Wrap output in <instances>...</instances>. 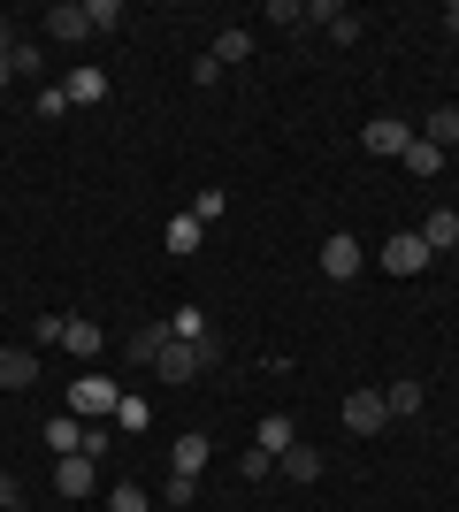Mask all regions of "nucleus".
Here are the masks:
<instances>
[{
    "label": "nucleus",
    "instance_id": "nucleus-7",
    "mask_svg": "<svg viewBox=\"0 0 459 512\" xmlns=\"http://www.w3.org/2000/svg\"><path fill=\"white\" fill-rule=\"evenodd\" d=\"M383 421H391V406H383V390H352V398H345V428H352V436H375Z\"/></svg>",
    "mask_w": 459,
    "mask_h": 512
},
{
    "label": "nucleus",
    "instance_id": "nucleus-2",
    "mask_svg": "<svg viewBox=\"0 0 459 512\" xmlns=\"http://www.w3.org/2000/svg\"><path fill=\"white\" fill-rule=\"evenodd\" d=\"M115 406H123V390H115L108 375H77V383H69V413H77V421H108Z\"/></svg>",
    "mask_w": 459,
    "mask_h": 512
},
{
    "label": "nucleus",
    "instance_id": "nucleus-19",
    "mask_svg": "<svg viewBox=\"0 0 459 512\" xmlns=\"http://www.w3.org/2000/svg\"><path fill=\"white\" fill-rule=\"evenodd\" d=\"M169 337H184V344H207V314H199V306H176V314H169Z\"/></svg>",
    "mask_w": 459,
    "mask_h": 512
},
{
    "label": "nucleus",
    "instance_id": "nucleus-8",
    "mask_svg": "<svg viewBox=\"0 0 459 512\" xmlns=\"http://www.w3.org/2000/svg\"><path fill=\"white\" fill-rule=\"evenodd\" d=\"M39 383V352L31 344H0V390H31Z\"/></svg>",
    "mask_w": 459,
    "mask_h": 512
},
{
    "label": "nucleus",
    "instance_id": "nucleus-15",
    "mask_svg": "<svg viewBox=\"0 0 459 512\" xmlns=\"http://www.w3.org/2000/svg\"><path fill=\"white\" fill-rule=\"evenodd\" d=\"M62 92H69V107H92V100H108V77H100V69H77Z\"/></svg>",
    "mask_w": 459,
    "mask_h": 512
},
{
    "label": "nucleus",
    "instance_id": "nucleus-30",
    "mask_svg": "<svg viewBox=\"0 0 459 512\" xmlns=\"http://www.w3.org/2000/svg\"><path fill=\"white\" fill-rule=\"evenodd\" d=\"M39 115H46V123H54V115H69V92H62V85H46V92H39Z\"/></svg>",
    "mask_w": 459,
    "mask_h": 512
},
{
    "label": "nucleus",
    "instance_id": "nucleus-17",
    "mask_svg": "<svg viewBox=\"0 0 459 512\" xmlns=\"http://www.w3.org/2000/svg\"><path fill=\"white\" fill-rule=\"evenodd\" d=\"M215 62H222V69L253 62V31H222V39H215Z\"/></svg>",
    "mask_w": 459,
    "mask_h": 512
},
{
    "label": "nucleus",
    "instance_id": "nucleus-3",
    "mask_svg": "<svg viewBox=\"0 0 459 512\" xmlns=\"http://www.w3.org/2000/svg\"><path fill=\"white\" fill-rule=\"evenodd\" d=\"M360 146H368L375 161H406V146H414V123H398V115H375V123L360 130Z\"/></svg>",
    "mask_w": 459,
    "mask_h": 512
},
{
    "label": "nucleus",
    "instance_id": "nucleus-9",
    "mask_svg": "<svg viewBox=\"0 0 459 512\" xmlns=\"http://www.w3.org/2000/svg\"><path fill=\"white\" fill-rule=\"evenodd\" d=\"M46 39H62V46L92 39V16H85V0H62V8H46Z\"/></svg>",
    "mask_w": 459,
    "mask_h": 512
},
{
    "label": "nucleus",
    "instance_id": "nucleus-11",
    "mask_svg": "<svg viewBox=\"0 0 459 512\" xmlns=\"http://www.w3.org/2000/svg\"><path fill=\"white\" fill-rule=\"evenodd\" d=\"M207 451H215V444H207L199 428H184V436L169 444V474H199V467H207Z\"/></svg>",
    "mask_w": 459,
    "mask_h": 512
},
{
    "label": "nucleus",
    "instance_id": "nucleus-4",
    "mask_svg": "<svg viewBox=\"0 0 459 512\" xmlns=\"http://www.w3.org/2000/svg\"><path fill=\"white\" fill-rule=\"evenodd\" d=\"M360 268H368V260H360V237H352V230H329L322 237V276L329 283H352Z\"/></svg>",
    "mask_w": 459,
    "mask_h": 512
},
{
    "label": "nucleus",
    "instance_id": "nucleus-16",
    "mask_svg": "<svg viewBox=\"0 0 459 512\" xmlns=\"http://www.w3.org/2000/svg\"><path fill=\"white\" fill-rule=\"evenodd\" d=\"M421 138H429V146H459V107H429Z\"/></svg>",
    "mask_w": 459,
    "mask_h": 512
},
{
    "label": "nucleus",
    "instance_id": "nucleus-5",
    "mask_svg": "<svg viewBox=\"0 0 459 512\" xmlns=\"http://www.w3.org/2000/svg\"><path fill=\"white\" fill-rule=\"evenodd\" d=\"M92 482H100V459H85V451H62V459H54V490L62 497H92Z\"/></svg>",
    "mask_w": 459,
    "mask_h": 512
},
{
    "label": "nucleus",
    "instance_id": "nucleus-34",
    "mask_svg": "<svg viewBox=\"0 0 459 512\" xmlns=\"http://www.w3.org/2000/svg\"><path fill=\"white\" fill-rule=\"evenodd\" d=\"M0 398H8V390H0Z\"/></svg>",
    "mask_w": 459,
    "mask_h": 512
},
{
    "label": "nucleus",
    "instance_id": "nucleus-18",
    "mask_svg": "<svg viewBox=\"0 0 459 512\" xmlns=\"http://www.w3.org/2000/svg\"><path fill=\"white\" fill-rule=\"evenodd\" d=\"M276 467H291V482H314V474H322V451H314V444H291Z\"/></svg>",
    "mask_w": 459,
    "mask_h": 512
},
{
    "label": "nucleus",
    "instance_id": "nucleus-20",
    "mask_svg": "<svg viewBox=\"0 0 459 512\" xmlns=\"http://www.w3.org/2000/svg\"><path fill=\"white\" fill-rule=\"evenodd\" d=\"M268 23H276V31H291V39H299V31H306V0H268Z\"/></svg>",
    "mask_w": 459,
    "mask_h": 512
},
{
    "label": "nucleus",
    "instance_id": "nucleus-21",
    "mask_svg": "<svg viewBox=\"0 0 459 512\" xmlns=\"http://www.w3.org/2000/svg\"><path fill=\"white\" fill-rule=\"evenodd\" d=\"M199 237H207V230H199L192 214H176V222H169V253H176V260H184V253H199Z\"/></svg>",
    "mask_w": 459,
    "mask_h": 512
},
{
    "label": "nucleus",
    "instance_id": "nucleus-28",
    "mask_svg": "<svg viewBox=\"0 0 459 512\" xmlns=\"http://www.w3.org/2000/svg\"><path fill=\"white\" fill-rule=\"evenodd\" d=\"M337 16H345L337 0H306V31H314V23H322V31H329V23H337Z\"/></svg>",
    "mask_w": 459,
    "mask_h": 512
},
{
    "label": "nucleus",
    "instance_id": "nucleus-1",
    "mask_svg": "<svg viewBox=\"0 0 459 512\" xmlns=\"http://www.w3.org/2000/svg\"><path fill=\"white\" fill-rule=\"evenodd\" d=\"M215 360H222V344H215V337H207V344L169 337V344H161V360H153V375H161V383H192V375H207Z\"/></svg>",
    "mask_w": 459,
    "mask_h": 512
},
{
    "label": "nucleus",
    "instance_id": "nucleus-24",
    "mask_svg": "<svg viewBox=\"0 0 459 512\" xmlns=\"http://www.w3.org/2000/svg\"><path fill=\"white\" fill-rule=\"evenodd\" d=\"M261 451H276V459L291 451V421H284V413H268V421H261Z\"/></svg>",
    "mask_w": 459,
    "mask_h": 512
},
{
    "label": "nucleus",
    "instance_id": "nucleus-12",
    "mask_svg": "<svg viewBox=\"0 0 459 512\" xmlns=\"http://www.w3.org/2000/svg\"><path fill=\"white\" fill-rule=\"evenodd\" d=\"M421 245H429V253H452V245H459V207L429 214V222H421Z\"/></svg>",
    "mask_w": 459,
    "mask_h": 512
},
{
    "label": "nucleus",
    "instance_id": "nucleus-22",
    "mask_svg": "<svg viewBox=\"0 0 459 512\" xmlns=\"http://www.w3.org/2000/svg\"><path fill=\"white\" fill-rule=\"evenodd\" d=\"M406 169H414V176H437V169H444V146H429V138H414V146H406Z\"/></svg>",
    "mask_w": 459,
    "mask_h": 512
},
{
    "label": "nucleus",
    "instance_id": "nucleus-26",
    "mask_svg": "<svg viewBox=\"0 0 459 512\" xmlns=\"http://www.w3.org/2000/svg\"><path fill=\"white\" fill-rule=\"evenodd\" d=\"M108 512H146V490H138V482H115V490H108Z\"/></svg>",
    "mask_w": 459,
    "mask_h": 512
},
{
    "label": "nucleus",
    "instance_id": "nucleus-29",
    "mask_svg": "<svg viewBox=\"0 0 459 512\" xmlns=\"http://www.w3.org/2000/svg\"><path fill=\"white\" fill-rule=\"evenodd\" d=\"M199 497V474H169V505H192Z\"/></svg>",
    "mask_w": 459,
    "mask_h": 512
},
{
    "label": "nucleus",
    "instance_id": "nucleus-33",
    "mask_svg": "<svg viewBox=\"0 0 459 512\" xmlns=\"http://www.w3.org/2000/svg\"><path fill=\"white\" fill-rule=\"evenodd\" d=\"M8 77H16V69H8V54H0V85H8Z\"/></svg>",
    "mask_w": 459,
    "mask_h": 512
},
{
    "label": "nucleus",
    "instance_id": "nucleus-27",
    "mask_svg": "<svg viewBox=\"0 0 459 512\" xmlns=\"http://www.w3.org/2000/svg\"><path fill=\"white\" fill-rule=\"evenodd\" d=\"M77 436H85L77 421H46V444H54V451H77Z\"/></svg>",
    "mask_w": 459,
    "mask_h": 512
},
{
    "label": "nucleus",
    "instance_id": "nucleus-10",
    "mask_svg": "<svg viewBox=\"0 0 459 512\" xmlns=\"http://www.w3.org/2000/svg\"><path fill=\"white\" fill-rule=\"evenodd\" d=\"M62 344L77 352V360H100V344H108V329H100V321H85V314H62Z\"/></svg>",
    "mask_w": 459,
    "mask_h": 512
},
{
    "label": "nucleus",
    "instance_id": "nucleus-23",
    "mask_svg": "<svg viewBox=\"0 0 459 512\" xmlns=\"http://www.w3.org/2000/svg\"><path fill=\"white\" fill-rule=\"evenodd\" d=\"M184 214H192L199 230H207V222H222V214H230V199H222L215 184H207V192H199V199H192V207H184Z\"/></svg>",
    "mask_w": 459,
    "mask_h": 512
},
{
    "label": "nucleus",
    "instance_id": "nucleus-25",
    "mask_svg": "<svg viewBox=\"0 0 459 512\" xmlns=\"http://www.w3.org/2000/svg\"><path fill=\"white\" fill-rule=\"evenodd\" d=\"M92 31H123V0H85Z\"/></svg>",
    "mask_w": 459,
    "mask_h": 512
},
{
    "label": "nucleus",
    "instance_id": "nucleus-32",
    "mask_svg": "<svg viewBox=\"0 0 459 512\" xmlns=\"http://www.w3.org/2000/svg\"><path fill=\"white\" fill-rule=\"evenodd\" d=\"M444 23H452V31H459V0H452V8H444Z\"/></svg>",
    "mask_w": 459,
    "mask_h": 512
},
{
    "label": "nucleus",
    "instance_id": "nucleus-13",
    "mask_svg": "<svg viewBox=\"0 0 459 512\" xmlns=\"http://www.w3.org/2000/svg\"><path fill=\"white\" fill-rule=\"evenodd\" d=\"M161 344H169V321H146V329H131V344H123V352H131L138 367H153V360H161Z\"/></svg>",
    "mask_w": 459,
    "mask_h": 512
},
{
    "label": "nucleus",
    "instance_id": "nucleus-6",
    "mask_svg": "<svg viewBox=\"0 0 459 512\" xmlns=\"http://www.w3.org/2000/svg\"><path fill=\"white\" fill-rule=\"evenodd\" d=\"M429 245H421V230H398L391 245H383V268H391V276H421V268H429Z\"/></svg>",
    "mask_w": 459,
    "mask_h": 512
},
{
    "label": "nucleus",
    "instance_id": "nucleus-14",
    "mask_svg": "<svg viewBox=\"0 0 459 512\" xmlns=\"http://www.w3.org/2000/svg\"><path fill=\"white\" fill-rule=\"evenodd\" d=\"M421 398H429L421 383H383V406H391V421H414V413H421Z\"/></svg>",
    "mask_w": 459,
    "mask_h": 512
},
{
    "label": "nucleus",
    "instance_id": "nucleus-31",
    "mask_svg": "<svg viewBox=\"0 0 459 512\" xmlns=\"http://www.w3.org/2000/svg\"><path fill=\"white\" fill-rule=\"evenodd\" d=\"M0 512H23V482L16 474H0Z\"/></svg>",
    "mask_w": 459,
    "mask_h": 512
}]
</instances>
